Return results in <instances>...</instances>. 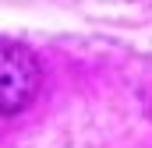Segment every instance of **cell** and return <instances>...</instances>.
<instances>
[{
    "label": "cell",
    "mask_w": 152,
    "mask_h": 148,
    "mask_svg": "<svg viewBox=\"0 0 152 148\" xmlns=\"http://www.w3.org/2000/svg\"><path fill=\"white\" fill-rule=\"evenodd\" d=\"M42 64L28 46L0 42V116L21 113L39 95Z\"/></svg>",
    "instance_id": "6da1fadb"
}]
</instances>
